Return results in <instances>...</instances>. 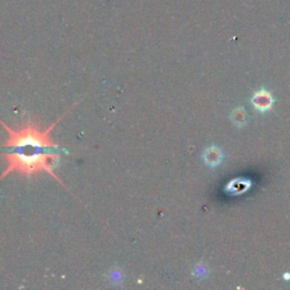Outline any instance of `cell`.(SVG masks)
I'll return each mask as SVG.
<instances>
[{"label": "cell", "instance_id": "1", "mask_svg": "<svg viewBox=\"0 0 290 290\" xmlns=\"http://www.w3.org/2000/svg\"><path fill=\"white\" fill-rule=\"evenodd\" d=\"M64 116L58 118L50 127L43 131H41L32 122H26L18 126L17 130H14L0 120V124L8 134L6 142L0 145V147L5 148L1 154L7 164L6 170L0 176V180L11 172L25 177L48 172L58 183L66 187L63 181L53 172V167H56L59 162L60 154L66 152V150L53 142L50 136L51 131L61 118H64Z\"/></svg>", "mask_w": 290, "mask_h": 290}, {"label": "cell", "instance_id": "2", "mask_svg": "<svg viewBox=\"0 0 290 290\" xmlns=\"http://www.w3.org/2000/svg\"><path fill=\"white\" fill-rule=\"evenodd\" d=\"M252 101L256 109L260 111H267L273 105V98L267 91H259V92H256L254 97H253Z\"/></svg>", "mask_w": 290, "mask_h": 290}, {"label": "cell", "instance_id": "3", "mask_svg": "<svg viewBox=\"0 0 290 290\" xmlns=\"http://www.w3.org/2000/svg\"><path fill=\"white\" fill-rule=\"evenodd\" d=\"M222 154L221 152L218 150L217 147H210L206 150L204 154V159L206 161V163L209 165H217L221 161Z\"/></svg>", "mask_w": 290, "mask_h": 290}, {"label": "cell", "instance_id": "4", "mask_svg": "<svg viewBox=\"0 0 290 290\" xmlns=\"http://www.w3.org/2000/svg\"><path fill=\"white\" fill-rule=\"evenodd\" d=\"M231 120H233L235 125L237 126H243L246 122V116L245 111L243 110V108H238V109H235L231 114Z\"/></svg>", "mask_w": 290, "mask_h": 290}]
</instances>
